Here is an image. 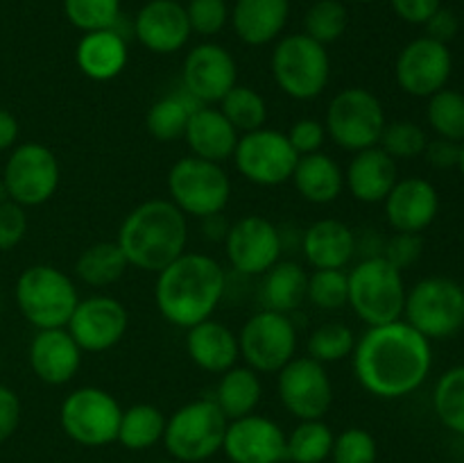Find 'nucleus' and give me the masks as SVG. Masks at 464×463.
<instances>
[{
  "label": "nucleus",
  "mask_w": 464,
  "mask_h": 463,
  "mask_svg": "<svg viewBox=\"0 0 464 463\" xmlns=\"http://www.w3.org/2000/svg\"><path fill=\"white\" fill-rule=\"evenodd\" d=\"M352 366L362 390L381 399H399L429 379L433 348L406 320H394L367 327L356 340Z\"/></svg>",
  "instance_id": "nucleus-1"
},
{
  "label": "nucleus",
  "mask_w": 464,
  "mask_h": 463,
  "mask_svg": "<svg viewBox=\"0 0 464 463\" xmlns=\"http://www.w3.org/2000/svg\"><path fill=\"white\" fill-rule=\"evenodd\" d=\"M227 293V272L218 259L204 252H184L157 272L154 302L163 320L190 330L213 318Z\"/></svg>",
  "instance_id": "nucleus-2"
},
{
  "label": "nucleus",
  "mask_w": 464,
  "mask_h": 463,
  "mask_svg": "<svg viewBox=\"0 0 464 463\" xmlns=\"http://www.w3.org/2000/svg\"><path fill=\"white\" fill-rule=\"evenodd\" d=\"M116 243L131 268L157 275L186 252L188 218L168 198L145 200L122 218Z\"/></svg>",
  "instance_id": "nucleus-3"
},
{
  "label": "nucleus",
  "mask_w": 464,
  "mask_h": 463,
  "mask_svg": "<svg viewBox=\"0 0 464 463\" xmlns=\"http://www.w3.org/2000/svg\"><path fill=\"white\" fill-rule=\"evenodd\" d=\"M347 275V307H352V311L367 327L401 320L408 289L399 268H394L388 259L379 254V257H365L358 261Z\"/></svg>",
  "instance_id": "nucleus-4"
},
{
  "label": "nucleus",
  "mask_w": 464,
  "mask_h": 463,
  "mask_svg": "<svg viewBox=\"0 0 464 463\" xmlns=\"http://www.w3.org/2000/svg\"><path fill=\"white\" fill-rule=\"evenodd\" d=\"M270 68L281 94L302 103L320 98L331 80L329 50L304 32L285 34L276 41Z\"/></svg>",
  "instance_id": "nucleus-5"
},
{
  "label": "nucleus",
  "mask_w": 464,
  "mask_h": 463,
  "mask_svg": "<svg viewBox=\"0 0 464 463\" xmlns=\"http://www.w3.org/2000/svg\"><path fill=\"white\" fill-rule=\"evenodd\" d=\"M16 304L23 318L36 330H57L66 327L80 302L77 286L57 266L34 263L18 275Z\"/></svg>",
  "instance_id": "nucleus-6"
},
{
  "label": "nucleus",
  "mask_w": 464,
  "mask_h": 463,
  "mask_svg": "<svg viewBox=\"0 0 464 463\" xmlns=\"http://www.w3.org/2000/svg\"><path fill=\"white\" fill-rule=\"evenodd\" d=\"M168 200L186 218L204 221L225 213L231 200V180L222 163L188 154L177 159L168 171Z\"/></svg>",
  "instance_id": "nucleus-7"
},
{
  "label": "nucleus",
  "mask_w": 464,
  "mask_h": 463,
  "mask_svg": "<svg viewBox=\"0 0 464 463\" xmlns=\"http://www.w3.org/2000/svg\"><path fill=\"white\" fill-rule=\"evenodd\" d=\"M229 420L211 398H199L177 409L166 420L163 440L168 454L179 463H202L222 452Z\"/></svg>",
  "instance_id": "nucleus-8"
},
{
  "label": "nucleus",
  "mask_w": 464,
  "mask_h": 463,
  "mask_svg": "<svg viewBox=\"0 0 464 463\" xmlns=\"http://www.w3.org/2000/svg\"><path fill=\"white\" fill-rule=\"evenodd\" d=\"M385 123L383 104L365 86L338 91L324 113L326 136L352 154L379 145Z\"/></svg>",
  "instance_id": "nucleus-9"
},
{
  "label": "nucleus",
  "mask_w": 464,
  "mask_h": 463,
  "mask_svg": "<svg viewBox=\"0 0 464 463\" xmlns=\"http://www.w3.org/2000/svg\"><path fill=\"white\" fill-rule=\"evenodd\" d=\"M122 407L109 390L100 386H82L71 390L59 407V425L63 434L84 448H104L116 443Z\"/></svg>",
  "instance_id": "nucleus-10"
},
{
  "label": "nucleus",
  "mask_w": 464,
  "mask_h": 463,
  "mask_svg": "<svg viewBox=\"0 0 464 463\" xmlns=\"http://www.w3.org/2000/svg\"><path fill=\"white\" fill-rule=\"evenodd\" d=\"M464 289L449 277H426L406 293L403 318L429 340L453 336L464 325Z\"/></svg>",
  "instance_id": "nucleus-11"
},
{
  "label": "nucleus",
  "mask_w": 464,
  "mask_h": 463,
  "mask_svg": "<svg viewBox=\"0 0 464 463\" xmlns=\"http://www.w3.org/2000/svg\"><path fill=\"white\" fill-rule=\"evenodd\" d=\"M297 327L290 313L261 309L238 331L240 359L258 375H276L297 357Z\"/></svg>",
  "instance_id": "nucleus-12"
},
{
  "label": "nucleus",
  "mask_w": 464,
  "mask_h": 463,
  "mask_svg": "<svg viewBox=\"0 0 464 463\" xmlns=\"http://www.w3.org/2000/svg\"><path fill=\"white\" fill-rule=\"evenodd\" d=\"M236 171L256 186H281L290 182L299 154L281 130L261 127L238 136L234 154Z\"/></svg>",
  "instance_id": "nucleus-13"
},
{
  "label": "nucleus",
  "mask_w": 464,
  "mask_h": 463,
  "mask_svg": "<svg viewBox=\"0 0 464 463\" xmlns=\"http://www.w3.org/2000/svg\"><path fill=\"white\" fill-rule=\"evenodd\" d=\"M62 168L53 150L44 143H21L5 163L3 184L12 202L21 207L45 204L59 189Z\"/></svg>",
  "instance_id": "nucleus-14"
},
{
  "label": "nucleus",
  "mask_w": 464,
  "mask_h": 463,
  "mask_svg": "<svg viewBox=\"0 0 464 463\" xmlns=\"http://www.w3.org/2000/svg\"><path fill=\"white\" fill-rule=\"evenodd\" d=\"M276 395L297 420H322L334 404V381L315 359L295 357L276 372Z\"/></svg>",
  "instance_id": "nucleus-15"
},
{
  "label": "nucleus",
  "mask_w": 464,
  "mask_h": 463,
  "mask_svg": "<svg viewBox=\"0 0 464 463\" xmlns=\"http://www.w3.org/2000/svg\"><path fill=\"white\" fill-rule=\"evenodd\" d=\"M222 243L231 268L245 277H261L279 261L284 252V236L279 227L256 213L231 222Z\"/></svg>",
  "instance_id": "nucleus-16"
},
{
  "label": "nucleus",
  "mask_w": 464,
  "mask_h": 463,
  "mask_svg": "<svg viewBox=\"0 0 464 463\" xmlns=\"http://www.w3.org/2000/svg\"><path fill=\"white\" fill-rule=\"evenodd\" d=\"M238 84V66L225 45L204 41L188 50L181 64L184 94L198 104H218Z\"/></svg>",
  "instance_id": "nucleus-17"
},
{
  "label": "nucleus",
  "mask_w": 464,
  "mask_h": 463,
  "mask_svg": "<svg viewBox=\"0 0 464 463\" xmlns=\"http://www.w3.org/2000/svg\"><path fill=\"white\" fill-rule=\"evenodd\" d=\"M130 313L125 304L107 293L80 298L66 330L80 345L82 352L100 354L116 348L127 334Z\"/></svg>",
  "instance_id": "nucleus-18"
},
{
  "label": "nucleus",
  "mask_w": 464,
  "mask_h": 463,
  "mask_svg": "<svg viewBox=\"0 0 464 463\" xmlns=\"http://www.w3.org/2000/svg\"><path fill=\"white\" fill-rule=\"evenodd\" d=\"M453 71V57L449 45L420 36L401 48L394 62V80L399 89L415 98H430L447 89Z\"/></svg>",
  "instance_id": "nucleus-19"
},
{
  "label": "nucleus",
  "mask_w": 464,
  "mask_h": 463,
  "mask_svg": "<svg viewBox=\"0 0 464 463\" xmlns=\"http://www.w3.org/2000/svg\"><path fill=\"white\" fill-rule=\"evenodd\" d=\"M222 452L231 463H284L285 431L267 416H249L229 420L222 440Z\"/></svg>",
  "instance_id": "nucleus-20"
},
{
  "label": "nucleus",
  "mask_w": 464,
  "mask_h": 463,
  "mask_svg": "<svg viewBox=\"0 0 464 463\" xmlns=\"http://www.w3.org/2000/svg\"><path fill=\"white\" fill-rule=\"evenodd\" d=\"M385 221L394 232L421 234L440 213V193L424 177H399L383 200Z\"/></svg>",
  "instance_id": "nucleus-21"
},
{
  "label": "nucleus",
  "mask_w": 464,
  "mask_h": 463,
  "mask_svg": "<svg viewBox=\"0 0 464 463\" xmlns=\"http://www.w3.org/2000/svg\"><path fill=\"white\" fill-rule=\"evenodd\" d=\"M134 34L145 50L154 54H175L190 39L186 7L177 0H150L134 21Z\"/></svg>",
  "instance_id": "nucleus-22"
},
{
  "label": "nucleus",
  "mask_w": 464,
  "mask_h": 463,
  "mask_svg": "<svg viewBox=\"0 0 464 463\" xmlns=\"http://www.w3.org/2000/svg\"><path fill=\"white\" fill-rule=\"evenodd\" d=\"M82 350L66 327L36 330L30 343V368L44 384L63 386L75 379L82 366Z\"/></svg>",
  "instance_id": "nucleus-23"
},
{
  "label": "nucleus",
  "mask_w": 464,
  "mask_h": 463,
  "mask_svg": "<svg viewBox=\"0 0 464 463\" xmlns=\"http://www.w3.org/2000/svg\"><path fill=\"white\" fill-rule=\"evenodd\" d=\"M302 252L313 271H322V268L344 271L358 252V236L344 221L320 218L304 232Z\"/></svg>",
  "instance_id": "nucleus-24"
},
{
  "label": "nucleus",
  "mask_w": 464,
  "mask_h": 463,
  "mask_svg": "<svg viewBox=\"0 0 464 463\" xmlns=\"http://www.w3.org/2000/svg\"><path fill=\"white\" fill-rule=\"evenodd\" d=\"M186 354L199 370L222 375L238 366V334L225 322L208 318L186 330Z\"/></svg>",
  "instance_id": "nucleus-25"
},
{
  "label": "nucleus",
  "mask_w": 464,
  "mask_h": 463,
  "mask_svg": "<svg viewBox=\"0 0 464 463\" xmlns=\"http://www.w3.org/2000/svg\"><path fill=\"white\" fill-rule=\"evenodd\" d=\"M397 180V162L379 145L353 153L352 162L344 168V189L352 193L353 200L362 204L383 202Z\"/></svg>",
  "instance_id": "nucleus-26"
},
{
  "label": "nucleus",
  "mask_w": 464,
  "mask_h": 463,
  "mask_svg": "<svg viewBox=\"0 0 464 463\" xmlns=\"http://www.w3.org/2000/svg\"><path fill=\"white\" fill-rule=\"evenodd\" d=\"M238 132L234 130L225 113L213 104H198L186 125L184 141L190 154L207 162L225 163L234 154L238 143Z\"/></svg>",
  "instance_id": "nucleus-27"
},
{
  "label": "nucleus",
  "mask_w": 464,
  "mask_h": 463,
  "mask_svg": "<svg viewBox=\"0 0 464 463\" xmlns=\"http://www.w3.org/2000/svg\"><path fill=\"white\" fill-rule=\"evenodd\" d=\"M130 50H127V39L118 27L109 30L84 32L75 48V64L93 82L116 80L127 66Z\"/></svg>",
  "instance_id": "nucleus-28"
},
{
  "label": "nucleus",
  "mask_w": 464,
  "mask_h": 463,
  "mask_svg": "<svg viewBox=\"0 0 464 463\" xmlns=\"http://www.w3.org/2000/svg\"><path fill=\"white\" fill-rule=\"evenodd\" d=\"M288 16V0H236L231 9V25L243 44L261 48L281 39Z\"/></svg>",
  "instance_id": "nucleus-29"
},
{
  "label": "nucleus",
  "mask_w": 464,
  "mask_h": 463,
  "mask_svg": "<svg viewBox=\"0 0 464 463\" xmlns=\"http://www.w3.org/2000/svg\"><path fill=\"white\" fill-rule=\"evenodd\" d=\"M290 182L306 202L331 204L344 191V168L326 153L304 154L297 159Z\"/></svg>",
  "instance_id": "nucleus-30"
},
{
  "label": "nucleus",
  "mask_w": 464,
  "mask_h": 463,
  "mask_svg": "<svg viewBox=\"0 0 464 463\" xmlns=\"http://www.w3.org/2000/svg\"><path fill=\"white\" fill-rule=\"evenodd\" d=\"M261 295L263 309H272L279 313H293L306 302L308 272L302 263L279 259L267 272H263Z\"/></svg>",
  "instance_id": "nucleus-31"
},
{
  "label": "nucleus",
  "mask_w": 464,
  "mask_h": 463,
  "mask_svg": "<svg viewBox=\"0 0 464 463\" xmlns=\"http://www.w3.org/2000/svg\"><path fill=\"white\" fill-rule=\"evenodd\" d=\"M261 395V375L249 366H234L222 372L211 399L225 413L227 420H238V418L256 411Z\"/></svg>",
  "instance_id": "nucleus-32"
},
{
  "label": "nucleus",
  "mask_w": 464,
  "mask_h": 463,
  "mask_svg": "<svg viewBox=\"0 0 464 463\" xmlns=\"http://www.w3.org/2000/svg\"><path fill=\"white\" fill-rule=\"evenodd\" d=\"M127 268L130 263L116 241H98L80 252L75 261V275L91 289H107L122 280Z\"/></svg>",
  "instance_id": "nucleus-33"
},
{
  "label": "nucleus",
  "mask_w": 464,
  "mask_h": 463,
  "mask_svg": "<svg viewBox=\"0 0 464 463\" xmlns=\"http://www.w3.org/2000/svg\"><path fill=\"white\" fill-rule=\"evenodd\" d=\"M166 420L168 418L163 416L161 409L154 407V404H131V407L122 409L116 443L131 449V452H143V449L154 448L163 440Z\"/></svg>",
  "instance_id": "nucleus-34"
},
{
  "label": "nucleus",
  "mask_w": 464,
  "mask_h": 463,
  "mask_svg": "<svg viewBox=\"0 0 464 463\" xmlns=\"http://www.w3.org/2000/svg\"><path fill=\"white\" fill-rule=\"evenodd\" d=\"M195 107H198V103L186 94L163 95L157 103L150 104L148 113H145L148 134L159 143H172L177 139H184L186 125H188V118Z\"/></svg>",
  "instance_id": "nucleus-35"
},
{
  "label": "nucleus",
  "mask_w": 464,
  "mask_h": 463,
  "mask_svg": "<svg viewBox=\"0 0 464 463\" xmlns=\"http://www.w3.org/2000/svg\"><path fill=\"white\" fill-rule=\"evenodd\" d=\"M335 434L324 420H299L285 434V458L290 463H324L331 458Z\"/></svg>",
  "instance_id": "nucleus-36"
},
{
  "label": "nucleus",
  "mask_w": 464,
  "mask_h": 463,
  "mask_svg": "<svg viewBox=\"0 0 464 463\" xmlns=\"http://www.w3.org/2000/svg\"><path fill=\"white\" fill-rule=\"evenodd\" d=\"M218 104H220L218 109L225 113V118L234 125L238 134L261 130L270 116L266 98L247 84H236Z\"/></svg>",
  "instance_id": "nucleus-37"
},
{
  "label": "nucleus",
  "mask_w": 464,
  "mask_h": 463,
  "mask_svg": "<svg viewBox=\"0 0 464 463\" xmlns=\"http://www.w3.org/2000/svg\"><path fill=\"white\" fill-rule=\"evenodd\" d=\"M426 121L440 139L464 141V94L456 89H442L433 94L426 104Z\"/></svg>",
  "instance_id": "nucleus-38"
},
{
  "label": "nucleus",
  "mask_w": 464,
  "mask_h": 463,
  "mask_svg": "<svg viewBox=\"0 0 464 463\" xmlns=\"http://www.w3.org/2000/svg\"><path fill=\"white\" fill-rule=\"evenodd\" d=\"M356 340L353 330L344 322H324L308 336L306 357L315 359L322 366L344 361V359H352Z\"/></svg>",
  "instance_id": "nucleus-39"
},
{
  "label": "nucleus",
  "mask_w": 464,
  "mask_h": 463,
  "mask_svg": "<svg viewBox=\"0 0 464 463\" xmlns=\"http://www.w3.org/2000/svg\"><path fill=\"white\" fill-rule=\"evenodd\" d=\"M433 409L447 429L464 436V366L449 368L433 390Z\"/></svg>",
  "instance_id": "nucleus-40"
},
{
  "label": "nucleus",
  "mask_w": 464,
  "mask_h": 463,
  "mask_svg": "<svg viewBox=\"0 0 464 463\" xmlns=\"http://www.w3.org/2000/svg\"><path fill=\"white\" fill-rule=\"evenodd\" d=\"M349 14L343 0H315L304 16V34L329 45L347 32Z\"/></svg>",
  "instance_id": "nucleus-41"
},
{
  "label": "nucleus",
  "mask_w": 464,
  "mask_h": 463,
  "mask_svg": "<svg viewBox=\"0 0 464 463\" xmlns=\"http://www.w3.org/2000/svg\"><path fill=\"white\" fill-rule=\"evenodd\" d=\"M306 300L322 311H338L347 307L349 275L340 268H322L308 275Z\"/></svg>",
  "instance_id": "nucleus-42"
},
{
  "label": "nucleus",
  "mask_w": 464,
  "mask_h": 463,
  "mask_svg": "<svg viewBox=\"0 0 464 463\" xmlns=\"http://www.w3.org/2000/svg\"><path fill=\"white\" fill-rule=\"evenodd\" d=\"M63 14L82 32L109 30L121 21V0H63Z\"/></svg>",
  "instance_id": "nucleus-43"
},
{
  "label": "nucleus",
  "mask_w": 464,
  "mask_h": 463,
  "mask_svg": "<svg viewBox=\"0 0 464 463\" xmlns=\"http://www.w3.org/2000/svg\"><path fill=\"white\" fill-rule=\"evenodd\" d=\"M426 143H429V136L412 121H388L379 139V148L388 153L394 162L421 157Z\"/></svg>",
  "instance_id": "nucleus-44"
},
{
  "label": "nucleus",
  "mask_w": 464,
  "mask_h": 463,
  "mask_svg": "<svg viewBox=\"0 0 464 463\" xmlns=\"http://www.w3.org/2000/svg\"><path fill=\"white\" fill-rule=\"evenodd\" d=\"M379 445L372 431L362 427H349L334 438L331 461L334 463H376Z\"/></svg>",
  "instance_id": "nucleus-45"
},
{
  "label": "nucleus",
  "mask_w": 464,
  "mask_h": 463,
  "mask_svg": "<svg viewBox=\"0 0 464 463\" xmlns=\"http://www.w3.org/2000/svg\"><path fill=\"white\" fill-rule=\"evenodd\" d=\"M190 32L199 36H216L229 23V7L227 0H188L186 5Z\"/></svg>",
  "instance_id": "nucleus-46"
},
{
  "label": "nucleus",
  "mask_w": 464,
  "mask_h": 463,
  "mask_svg": "<svg viewBox=\"0 0 464 463\" xmlns=\"http://www.w3.org/2000/svg\"><path fill=\"white\" fill-rule=\"evenodd\" d=\"M421 252H424V243H421L420 234H406V232H394L390 239H385L383 252L381 257L388 259L394 268L406 271L412 263L420 261Z\"/></svg>",
  "instance_id": "nucleus-47"
},
{
  "label": "nucleus",
  "mask_w": 464,
  "mask_h": 463,
  "mask_svg": "<svg viewBox=\"0 0 464 463\" xmlns=\"http://www.w3.org/2000/svg\"><path fill=\"white\" fill-rule=\"evenodd\" d=\"M285 136H288L290 145H293L295 153H297L299 157L322 153V145L329 139V136H326L324 123L317 121V118H299V121H295L293 125H290Z\"/></svg>",
  "instance_id": "nucleus-48"
},
{
  "label": "nucleus",
  "mask_w": 464,
  "mask_h": 463,
  "mask_svg": "<svg viewBox=\"0 0 464 463\" xmlns=\"http://www.w3.org/2000/svg\"><path fill=\"white\" fill-rule=\"evenodd\" d=\"M27 232L25 207L5 200L0 202V250L16 248Z\"/></svg>",
  "instance_id": "nucleus-49"
},
{
  "label": "nucleus",
  "mask_w": 464,
  "mask_h": 463,
  "mask_svg": "<svg viewBox=\"0 0 464 463\" xmlns=\"http://www.w3.org/2000/svg\"><path fill=\"white\" fill-rule=\"evenodd\" d=\"M21 425V399L9 386L0 384V445L12 438Z\"/></svg>",
  "instance_id": "nucleus-50"
},
{
  "label": "nucleus",
  "mask_w": 464,
  "mask_h": 463,
  "mask_svg": "<svg viewBox=\"0 0 464 463\" xmlns=\"http://www.w3.org/2000/svg\"><path fill=\"white\" fill-rule=\"evenodd\" d=\"M421 157L430 163L438 171H449V168H458V157H460V143L449 139H440L435 136L433 141H429L424 148Z\"/></svg>",
  "instance_id": "nucleus-51"
},
{
  "label": "nucleus",
  "mask_w": 464,
  "mask_h": 463,
  "mask_svg": "<svg viewBox=\"0 0 464 463\" xmlns=\"http://www.w3.org/2000/svg\"><path fill=\"white\" fill-rule=\"evenodd\" d=\"M390 5L401 21L424 25L442 7V0H390Z\"/></svg>",
  "instance_id": "nucleus-52"
},
{
  "label": "nucleus",
  "mask_w": 464,
  "mask_h": 463,
  "mask_svg": "<svg viewBox=\"0 0 464 463\" xmlns=\"http://www.w3.org/2000/svg\"><path fill=\"white\" fill-rule=\"evenodd\" d=\"M426 25V36L433 41H440V44L449 45V41L456 39L458 30H460V21H458L456 12L447 7H440L429 21L424 23Z\"/></svg>",
  "instance_id": "nucleus-53"
},
{
  "label": "nucleus",
  "mask_w": 464,
  "mask_h": 463,
  "mask_svg": "<svg viewBox=\"0 0 464 463\" xmlns=\"http://www.w3.org/2000/svg\"><path fill=\"white\" fill-rule=\"evenodd\" d=\"M18 139V121L7 109H0V150H7Z\"/></svg>",
  "instance_id": "nucleus-54"
},
{
  "label": "nucleus",
  "mask_w": 464,
  "mask_h": 463,
  "mask_svg": "<svg viewBox=\"0 0 464 463\" xmlns=\"http://www.w3.org/2000/svg\"><path fill=\"white\" fill-rule=\"evenodd\" d=\"M202 227H204V236H207V239L225 241L227 230H229V222L225 221V216H222V213H216V216L204 218Z\"/></svg>",
  "instance_id": "nucleus-55"
},
{
  "label": "nucleus",
  "mask_w": 464,
  "mask_h": 463,
  "mask_svg": "<svg viewBox=\"0 0 464 463\" xmlns=\"http://www.w3.org/2000/svg\"><path fill=\"white\" fill-rule=\"evenodd\" d=\"M458 171L464 177V141L460 143V157H458Z\"/></svg>",
  "instance_id": "nucleus-56"
},
{
  "label": "nucleus",
  "mask_w": 464,
  "mask_h": 463,
  "mask_svg": "<svg viewBox=\"0 0 464 463\" xmlns=\"http://www.w3.org/2000/svg\"><path fill=\"white\" fill-rule=\"evenodd\" d=\"M343 3H374V0H343Z\"/></svg>",
  "instance_id": "nucleus-57"
},
{
  "label": "nucleus",
  "mask_w": 464,
  "mask_h": 463,
  "mask_svg": "<svg viewBox=\"0 0 464 463\" xmlns=\"http://www.w3.org/2000/svg\"><path fill=\"white\" fill-rule=\"evenodd\" d=\"M159 463H179V461H175V458H170V461H159Z\"/></svg>",
  "instance_id": "nucleus-58"
},
{
  "label": "nucleus",
  "mask_w": 464,
  "mask_h": 463,
  "mask_svg": "<svg viewBox=\"0 0 464 463\" xmlns=\"http://www.w3.org/2000/svg\"><path fill=\"white\" fill-rule=\"evenodd\" d=\"M462 304H464V293H462Z\"/></svg>",
  "instance_id": "nucleus-59"
}]
</instances>
